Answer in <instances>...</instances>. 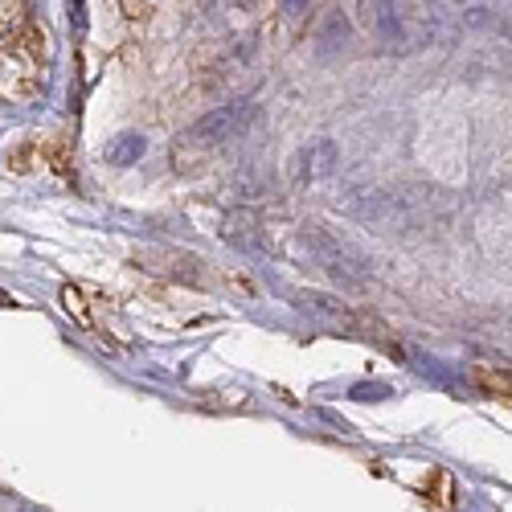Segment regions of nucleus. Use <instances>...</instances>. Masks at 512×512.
I'll return each mask as SVG.
<instances>
[{
  "mask_svg": "<svg viewBox=\"0 0 512 512\" xmlns=\"http://www.w3.org/2000/svg\"><path fill=\"white\" fill-rule=\"evenodd\" d=\"M136 156H144V136H123L115 144V152H111L115 164H127V160H136Z\"/></svg>",
  "mask_w": 512,
  "mask_h": 512,
  "instance_id": "obj_3",
  "label": "nucleus"
},
{
  "mask_svg": "<svg viewBox=\"0 0 512 512\" xmlns=\"http://www.w3.org/2000/svg\"><path fill=\"white\" fill-rule=\"evenodd\" d=\"M312 9V0H283V13L287 17H300V13H308Z\"/></svg>",
  "mask_w": 512,
  "mask_h": 512,
  "instance_id": "obj_4",
  "label": "nucleus"
},
{
  "mask_svg": "<svg viewBox=\"0 0 512 512\" xmlns=\"http://www.w3.org/2000/svg\"><path fill=\"white\" fill-rule=\"evenodd\" d=\"M246 119H250V103H226V107H218V111L201 115V119L189 127V144H197V148H218V144H226V140H234V136L242 132Z\"/></svg>",
  "mask_w": 512,
  "mask_h": 512,
  "instance_id": "obj_1",
  "label": "nucleus"
},
{
  "mask_svg": "<svg viewBox=\"0 0 512 512\" xmlns=\"http://www.w3.org/2000/svg\"><path fill=\"white\" fill-rule=\"evenodd\" d=\"M361 25H365V33H373L381 41H398L402 37L398 0H361Z\"/></svg>",
  "mask_w": 512,
  "mask_h": 512,
  "instance_id": "obj_2",
  "label": "nucleus"
}]
</instances>
